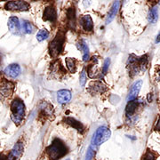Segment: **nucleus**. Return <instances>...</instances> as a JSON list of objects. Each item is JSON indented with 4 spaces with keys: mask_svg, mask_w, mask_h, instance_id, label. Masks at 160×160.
Returning <instances> with one entry per match:
<instances>
[{
    "mask_svg": "<svg viewBox=\"0 0 160 160\" xmlns=\"http://www.w3.org/2000/svg\"><path fill=\"white\" fill-rule=\"evenodd\" d=\"M111 132L106 126H101L93 132L92 137V146H100L110 138Z\"/></svg>",
    "mask_w": 160,
    "mask_h": 160,
    "instance_id": "39448f33",
    "label": "nucleus"
},
{
    "mask_svg": "<svg viewBox=\"0 0 160 160\" xmlns=\"http://www.w3.org/2000/svg\"><path fill=\"white\" fill-rule=\"evenodd\" d=\"M0 160H5L4 159V157L2 155H0Z\"/></svg>",
    "mask_w": 160,
    "mask_h": 160,
    "instance_id": "c756f323",
    "label": "nucleus"
},
{
    "mask_svg": "<svg viewBox=\"0 0 160 160\" xmlns=\"http://www.w3.org/2000/svg\"><path fill=\"white\" fill-rule=\"evenodd\" d=\"M64 120H65V122L68 125L72 126V127H74L75 129H77L78 132H82L84 131V126H83V125L80 123L79 121L76 120L75 118H66Z\"/></svg>",
    "mask_w": 160,
    "mask_h": 160,
    "instance_id": "6ab92c4d",
    "label": "nucleus"
},
{
    "mask_svg": "<svg viewBox=\"0 0 160 160\" xmlns=\"http://www.w3.org/2000/svg\"><path fill=\"white\" fill-rule=\"evenodd\" d=\"M142 86V80H139L137 82H135L132 86L130 92L128 93V96H127V101L130 102L132 100H135V98L137 97L139 92L141 91V88Z\"/></svg>",
    "mask_w": 160,
    "mask_h": 160,
    "instance_id": "9d476101",
    "label": "nucleus"
},
{
    "mask_svg": "<svg viewBox=\"0 0 160 160\" xmlns=\"http://www.w3.org/2000/svg\"><path fill=\"white\" fill-rule=\"evenodd\" d=\"M44 20L45 21H49L51 22H54L57 19V12L53 6H48L46 7L44 11Z\"/></svg>",
    "mask_w": 160,
    "mask_h": 160,
    "instance_id": "f8f14e48",
    "label": "nucleus"
},
{
    "mask_svg": "<svg viewBox=\"0 0 160 160\" xmlns=\"http://www.w3.org/2000/svg\"><path fill=\"white\" fill-rule=\"evenodd\" d=\"M23 149H24V147H23V144L22 142H17L14 147L12 149L11 153L8 157V160H17L19 159L22 155L23 153Z\"/></svg>",
    "mask_w": 160,
    "mask_h": 160,
    "instance_id": "1a4fd4ad",
    "label": "nucleus"
},
{
    "mask_svg": "<svg viewBox=\"0 0 160 160\" xmlns=\"http://www.w3.org/2000/svg\"><path fill=\"white\" fill-rule=\"evenodd\" d=\"M66 160H70V159H66Z\"/></svg>",
    "mask_w": 160,
    "mask_h": 160,
    "instance_id": "2f4dec72",
    "label": "nucleus"
},
{
    "mask_svg": "<svg viewBox=\"0 0 160 160\" xmlns=\"http://www.w3.org/2000/svg\"><path fill=\"white\" fill-rule=\"evenodd\" d=\"M94 155H95V150L94 149L92 148V146H90L89 147V149L87 150V153H86V160H92L93 158V157H94Z\"/></svg>",
    "mask_w": 160,
    "mask_h": 160,
    "instance_id": "393cba45",
    "label": "nucleus"
},
{
    "mask_svg": "<svg viewBox=\"0 0 160 160\" xmlns=\"http://www.w3.org/2000/svg\"><path fill=\"white\" fill-rule=\"evenodd\" d=\"M80 23L83 29L86 31H92L93 29V22L90 15H84L80 19Z\"/></svg>",
    "mask_w": 160,
    "mask_h": 160,
    "instance_id": "2eb2a0df",
    "label": "nucleus"
},
{
    "mask_svg": "<svg viewBox=\"0 0 160 160\" xmlns=\"http://www.w3.org/2000/svg\"><path fill=\"white\" fill-rule=\"evenodd\" d=\"M86 79H87V76H86V70H83L82 72H81V74H80V85L82 86H85L86 83Z\"/></svg>",
    "mask_w": 160,
    "mask_h": 160,
    "instance_id": "a878e982",
    "label": "nucleus"
},
{
    "mask_svg": "<svg viewBox=\"0 0 160 160\" xmlns=\"http://www.w3.org/2000/svg\"><path fill=\"white\" fill-rule=\"evenodd\" d=\"M67 19H68V25L70 29H74L76 26V13L74 8H69L67 12Z\"/></svg>",
    "mask_w": 160,
    "mask_h": 160,
    "instance_id": "a211bd4d",
    "label": "nucleus"
},
{
    "mask_svg": "<svg viewBox=\"0 0 160 160\" xmlns=\"http://www.w3.org/2000/svg\"><path fill=\"white\" fill-rule=\"evenodd\" d=\"M29 3L24 0H13L7 2L5 6V8L8 11H28L29 9Z\"/></svg>",
    "mask_w": 160,
    "mask_h": 160,
    "instance_id": "423d86ee",
    "label": "nucleus"
},
{
    "mask_svg": "<svg viewBox=\"0 0 160 160\" xmlns=\"http://www.w3.org/2000/svg\"><path fill=\"white\" fill-rule=\"evenodd\" d=\"M158 6H153L152 8H150V10L149 12V14H148V21L149 23H152L154 24L158 22Z\"/></svg>",
    "mask_w": 160,
    "mask_h": 160,
    "instance_id": "f3484780",
    "label": "nucleus"
},
{
    "mask_svg": "<svg viewBox=\"0 0 160 160\" xmlns=\"http://www.w3.org/2000/svg\"><path fill=\"white\" fill-rule=\"evenodd\" d=\"M138 103L136 101L132 100V101H130L127 106H126V114L127 116V118H131L132 115L135 113L136 111V109H137Z\"/></svg>",
    "mask_w": 160,
    "mask_h": 160,
    "instance_id": "aec40b11",
    "label": "nucleus"
},
{
    "mask_svg": "<svg viewBox=\"0 0 160 160\" xmlns=\"http://www.w3.org/2000/svg\"><path fill=\"white\" fill-rule=\"evenodd\" d=\"M48 37H49V32L46 29H40L38 35H37V39L39 42H42V41L46 40Z\"/></svg>",
    "mask_w": 160,
    "mask_h": 160,
    "instance_id": "5701e85b",
    "label": "nucleus"
},
{
    "mask_svg": "<svg viewBox=\"0 0 160 160\" xmlns=\"http://www.w3.org/2000/svg\"><path fill=\"white\" fill-rule=\"evenodd\" d=\"M91 2L92 0H84V1H83V4H84L85 7H88V6L91 5Z\"/></svg>",
    "mask_w": 160,
    "mask_h": 160,
    "instance_id": "c85d7f7f",
    "label": "nucleus"
},
{
    "mask_svg": "<svg viewBox=\"0 0 160 160\" xmlns=\"http://www.w3.org/2000/svg\"><path fill=\"white\" fill-rule=\"evenodd\" d=\"M107 90V86H105L103 83L100 82V81H94V82H92L91 84L89 85V88H88V91L90 93H92V95L94 94H100V93H102L104 92Z\"/></svg>",
    "mask_w": 160,
    "mask_h": 160,
    "instance_id": "0eeeda50",
    "label": "nucleus"
},
{
    "mask_svg": "<svg viewBox=\"0 0 160 160\" xmlns=\"http://www.w3.org/2000/svg\"><path fill=\"white\" fill-rule=\"evenodd\" d=\"M142 160H156V155L152 151H148L144 155Z\"/></svg>",
    "mask_w": 160,
    "mask_h": 160,
    "instance_id": "bb28decb",
    "label": "nucleus"
},
{
    "mask_svg": "<svg viewBox=\"0 0 160 160\" xmlns=\"http://www.w3.org/2000/svg\"><path fill=\"white\" fill-rule=\"evenodd\" d=\"M11 110L12 120L17 125L21 124L25 114V106L22 101H21L20 99L13 100L11 104Z\"/></svg>",
    "mask_w": 160,
    "mask_h": 160,
    "instance_id": "7ed1b4c3",
    "label": "nucleus"
},
{
    "mask_svg": "<svg viewBox=\"0 0 160 160\" xmlns=\"http://www.w3.org/2000/svg\"><path fill=\"white\" fill-rule=\"evenodd\" d=\"M22 29L26 34H31L33 32V26L28 21L22 22Z\"/></svg>",
    "mask_w": 160,
    "mask_h": 160,
    "instance_id": "b1692460",
    "label": "nucleus"
},
{
    "mask_svg": "<svg viewBox=\"0 0 160 160\" xmlns=\"http://www.w3.org/2000/svg\"><path fill=\"white\" fill-rule=\"evenodd\" d=\"M66 65L67 68L69 70V72L75 73L77 70V64H76V60L73 58H67L66 59Z\"/></svg>",
    "mask_w": 160,
    "mask_h": 160,
    "instance_id": "4be33fe9",
    "label": "nucleus"
},
{
    "mask_svg": "<svg viewBox=\"0 0 160 160\" xmlns=\"http://www.w3.org/2000/svg\"><path fill=\"white\" fill-rule=\"evenodd\" d=\"M13 90H14V85L9 81H4L0 86V93L4 97L11 96L13 92Z\"/></svg>",
    "mask_w": 160,
    "mask_h": 160,
    "instance_id": "6e6552de",
    "label": "nucleus"
},
{
    "mask_svg": "<svg viewBox=\"0 0 160 160\" xmlns=\"http://www.w3.org/2000/svg\"><path fill=\"white\" fill-rule=\"evenodd\" d=\"M8 28L12 34L18 35L20 34L21 31V24L19 22V19L15 16L9 18L8 20Z\"/></svg>",
    "mask_w": 160,
    "mask_h": 160,
    "instance_id": "9b49d317",
    "label": "nucleus"
},
{
    "mask_svg": "<svg viewBox=\"0 0 160 160\" xmlns=\"http://www.w3.org/2000/svg\"><path fill=\"white\" fill-rule=\"evenodd\" d=\"M5 73L12 78H15L21 74V67L18 64H11L5 69Z\"/></svg>",
    "mask_w": 160,
    "mask_h": 160,
    "instance_id": "ddd939ff",
    "label": "nucleus"
},
{
    "mask_svg": "<svg viewBox=\"0 0 160 160\" xmlns=\"http://www.w3.org/2000/svg\"><path fill=\"white\" fill-rule=\"evenodd\" d=\"M78 49L81 50L82 52H83V61L84 62L88 61V59H89V48H88V46L86 45V41L81 40L78 43Z\"/></svg>",
    "mask_w": 160,
    "mask_h": 160,
    "instance_id": "412c9836",
    "label": "nucleus"
},
{
    "mask_svg": "<svg viewBox=\"0 0 160 160\" xmlns=\"http://www.w3.org/2000/svg\"><path fill=\"white\" fill-rule=\"evenodd\" d=\"M0 1H7V0H0Z\"/></svg>",
    "mask_w": 160,
    "mask_h": 160,
    "instance_id": "7c9ffc66",
    "label": "nucleus"
},
{
    "mask_svg": "<svg viewBox=\"0 0 160 160\" xmlns=\"http://www.w3.org/2000/svg\"><path fill=\"white\" fill-rule=\"evenodd\" d=\"M65 42V34L62 31L58 32L55 38L51 41L49 45V52L52 57H57L58 55L62 52L63 45Z\"/></svg>",
    "mask_w": 160,
    "mask_h": 160,
    "instance_id": "20e7f679",
    "label": "nucleus"
},
{
    "mask_svg": "<svg viewBox=\"0 0 160 160\" xmlns=\"http://www.w3.org/2000/svg\"><path fill=\"white\" fill-rule=\"evenodd\" d=\"M109 63H110V60H109V58H108V59H106V60H105V62H104V65H103V68H102L103 74H106V73H107V70H108V69H109Z\"/></svg>",
    "mask_w": 160,
    "mask_h": 160,
    "instance_id": "cd10ccee",
    "label": "nucleus"
},
{
    "mask_svg": "<svg viewBox=\"0 0 160 160\" xmlns=\"http://www.w3.org/2000/svg\"><path fill=\"white\" fill-rule=\"evenodd\" d=\"M148 64V57L142 56V57H137L133 54L129 56L128 62H127V67L129 68V72L132 77H134L138 74H141L142 71L146 69Z\"/></svg>",
    "mask_w": 160,
    "mask_h": 160,
    "instance_id": "f257e3e1",
    "label": "nucleus"
},
{
    "mask_svg": "<svg viewBox=\"0 0 160 160\" xmlns=\"http://www.w3.org/2000/svg\"><path fill=\"white\" fill-rule=\"evenodd\" d=\"M46 151L52 160H57L67 153V148L61 140L55 139Z\"/></svg>",
    "mask_w": 160,
    "mask_h": 160,
    "instance_id": "f03ea898",
    "label": "nucleus"
},
{
    "mask_svg": "<svg viewBox=\"0 0 160 160\" xmlns=\"http://www.w3.org/2000/svg\"><path fill=\"white\" fill-rule=\"evenodd\" d=\"M71 99V92L69 90H60L58 92L57 100L58 102L61 104H65L68 103Z\"/></svg>",
    "mask_w": 160,
    "mask_h": 160,
    "instance_id": "4468645a",
    "label": "nucleus"
},
{
    "mask_svg": "<svg viewBox=\"0 0 160 160\" xmlns=\"http://www.w3.org/2000/svg\"><path fill=\"white\" fill-rule=\"evenodd\" d=\"M118 8H119V0H116L115 3L113 4V6H111V9L109 10L108 17H107V20H106V22L109 23L110 22L113 21V19L116 17V15L118 13Z\"/></svg>",
    "mask_w": 160,
    "mask_h": 160,
    "instance_id": "dca6fc26",
    "label": "nucleus"
}]
</instances>
